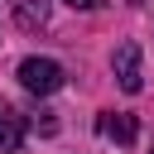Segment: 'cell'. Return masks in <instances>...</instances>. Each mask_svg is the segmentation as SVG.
Segmentation results:
<instances>
[{"instance_id":"cell-5","label":"cell","mask_w":154,"mask_h":154,"mask_svg":"<svg viewBox=\"0 0 154 154\" xmlns=\"http://www.w3.org/2000/svg\"><path fill=\"white\" fill-rule=\"evenodd\" d=\"M14 19H19V29H43L48 24V0H14Z\"/></svg>"},{"instance_id":"cell-2","label":"cell","mask_w":154,"mask_h":154,"mask_svg":"<svg viewBox=\"0 0 154 154\" xmlns=\"http://www.w3.org/2000/svg\"><path fill=\"white\" fill-rule=\"evenodd\" d=\"M111 67H116V82H120V91H140L144 87V72H140V43H120L116 48V58H111Z\"/></svg>"},{"instance_id":"cell-1","label":"cell","mask_w":154,"mask_h":154,"mask_svg":"<svg viewBox=\"0 0 154 154\" xmlns=\"http://www.w3.org/2000/svg\"><path fill=\"white\" fill-rule=\"evenodd\" d=\"M19 82H24V91H34V96H53V91L63 87V67H58L53 58H24V63H19Z\"/></svg>"},{"instance_id":"cell-4","label":"cell","mask_w":154,"mask_h":154,"mask_svg":"<svg viewBox=\"0 0 154 154\" xmlns=\"http://www.w3.org/2000/svg\"><path fill=\"white\" fill-rule=\"evenodd\" d=\"M101 135L106 140H116V144H130L135 135H140V125H135V116H101Z\"/></svg>"},{"instance_id":"cell-3","label":"cell","mask_w":154,"mask_h":154,"mask_svg":"<svg viewBox=\"0 0 154 154\" xmlns=\"http://www.w3.org/2000/svg\"><path fill=\"white\" fill-rule=\"evenodd\" d=\"M24 144V116L0 96V154H14Z\"/></svg>"},{"instance_id":"cell-6","label":"cell","mask_w":154,"mask_h":154,"mask_svg":"<svg viewBox=\"0 0 154 154\" xmlns=\"http://www.w3.org/2000/svg\"><path fill=\"white\" fill-rule=\"evenodd\" d=\"M67 5H72V10H96L101 0H67Z\"/></svg>"}]
</instances>
